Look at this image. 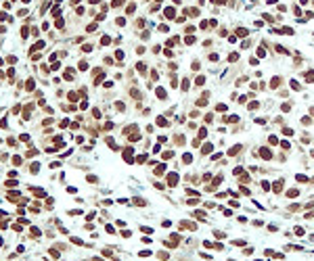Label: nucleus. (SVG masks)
<instances>
[{"label": "nucleus", "instance_id": "nucleus-10", "mask_svg": "<svg viewBox=\"0 0 314 261\" xmlns=\"http://www.w3.org/2000/svg\"><path fill=\"white\" fill-rule=\"evenodd\" d=\"M195 84H197V86H203V84H205V78H203V75H199V78L195 80Z\"/></svg>", "mask_w": 314, "mask_h": 261}, {"label": "nucleus", "instance_id": "nucleus-13", "mask_svg": "<svg viewBox=\"0 0 314 261\" xmlns=\"http://www.w3.org/2000/svg\"><path fill=\"white\" fill-rule=\"evenodd\" d=\"M27 90H34V80H27Z\"/></svg>", "mask_w": 314, "mask_h": 261}, {"label": "nucleus", "instance_id": "nucleus-7", "mask_svg": "<svg viewBox=\"0 0 314 261\" xmlns=\"http://www.w3.org/2000/svg\"><path fill=\"white\" fill-rule=\"evenodd\" d=\"M260 155H262L264 159H270V150H266V148H262V150H260Z\"/></svg>", "mask_w": 314, "mask_h": 261}, {"label": "nucleus", "instance_id": "nucleus-14", "mask_svg": "<svg viewBox=\"0 0 314 261\" xmlns=\"http://www.w3.org/2000/svg\"><path fill=\"white\" fill-rule=\"evenodd\" d=\"M283 134H285V136H291V134H293V130H289V128H285V130H283Z\"/></svg>", "mask_w": 314, "mask_h": 261}, {"label": "nucleus", "instance_id": "nucleus-4", "mask_svg": "<svg viewBox=\"0 0 314 261\" xmlns=\"http://www.w3.org/2000/svg\"><path fill=\"white\" fill-rule=\"evenodd\" d=\"M278 34H285V36H291V34H293V29H291V27H281V32H278Z\"/></svg>", "mask_w": 314, "mask_h": 261}, {"label": "nucleus", "instance_id": "nucleus-11", "mask_svg": "<svg viewBox=\"0 0 314 261\" xmlns=\"http://www.w3.org/2000/svg\"><path fill=\"white\" fill-rule=\"evenodd\" d=\"M278 190H283V180H278V182L274 184V192H278Z\"/></svg>", "mask_w": 314, "mask_h": 261}, {"label": "nucleus", "instance_id": "nucleus-1", "mask_svg": "<svg viewBox=\"0 0 314 261\" xmlns=\"http://www.w3.org/2000/svg\"><path fill=\"white\" fill-rule=\"evenodd\" d=\"M132 152H134V150H132V146H128V150L124 152V159H126V161H130V163H132Z\"/></svg>", "mask_w": 314, "mask_h": 261}, {"label": "nucleus", "instance_id": "nucleus-3", "mask_svg": "<svg viewBox=\"0 0 314 261\" xmlns=\"http://www.w3.org/2000/svg\"><path fill=\"white\" fill-rule=\"evenodd\" d=\"M157 96H159V98L163 100V98H168V92H165L163 88H157Z\"/></svg>", "mask_w": 314, "mask_h": 261}, {"label": "nucleus", "instance_id": "nucleus-5", "mask_svg": "<svg viewBox=\"0 0 314 261\" xmlns=\"http://www.w3.org/2000/svg\"><path fill=\"white\" fill-rule=\"evenodd\" d=\"M239 150H241V144H237V146H232V148L228 150V155H237Z\"/></svg>", "mask_w": 314, "mask_h": 261}, {"label": "nucleus", "instance_id": "nucleus-12", "mask_svg": "<svg viewBox=\"0 0 314 261\" xmlns=\"http://www.w3.org/2000/svg\"><path fill=\"white\" fill-rule=\"evenodd\" d=\"M205 136H207V130L201 128V130H199V138H205Z\"/></svg>", "mask_w": 314, "mask_h": 261}, {"label": "nucleus", "instance_id": "nucleus-2", "mask_svg": "<svg viewBox=\"0 0 314 261\" xmlns=\"http://www.w3.org/2000/svg\"><path fill=\"white\" fill-rule=\"evenodd\" d=\"M174 15H176V11L172 8V6H168V8H165V17H168V19H174Z\"/></svg>", "mask_w": 314, "mask_h": 261}, {"label": "nucleus", "instance_id": "nucleus-15", "mask_svg": "<svg viewBox=\"0 0 314 261\" xmlns=\"http://www.w3.org/2000/svg\"><path fill=\"white\" fill-rule=\"evenodd\" d=\"M295 180H300V182H302V184H304V182H306V180H308V178H306V176H295Z\"/></svg>", "mask_w": 314, "mask_h": 261}, {"label": "nucleus", "instance_id": "nucleus-16", "mask_svg": "<svg viewBox=\"0 0 314 261\" xmlns=\"http://www.w3.org/2000/svg\"><path fill=\"white\" fill-rule=\"evenodd\" d=\"M258 56H266V50H264V46H262V48L258 50Z\"/></svg>", "mask_w": 314, "mask_h": 261}, {"label": "nucleus", "instance_id": "nucleus-8", "mask_svg": "<svg viewBox=\"0 0 314 261\" xmlns=\"http://www.w3.org/2000/svg\"><path fill=\"white\" fill-rule=\"evenodd\" d=\"M212 150H214V146L212 144H205V146H203V155H207V152H212Z\"/></svg>", "mask_w": 314, "mask_h": 261}, {"label": "nucleus", "instance_id": "nucleus-9", "mask_svg": "<svg viewBox=\"0 0 314 261\" xmlns=\"http://www.w3.org/2000/svg\"><path fill=\"white\" fill-rule=\"evenodd\" d=\"M237 36H241V38L247 36V29H245V27H239V29H237Z\"/></svg>", "mask_w": 314, "mask_h": 261}, {"label": "nucleus", "instance_id": "nucleus-6", "mask_svg": "<svg viewBox=\"0 0 314 261\" xmlns=\"http://www.w3.org/2000/svg\"><path fill=\"white\" fill-rule=\"evenodd\" d=\"M281 82H283L281 78H272V82H270V86H272V88H278V84H281Z\"/></svg>", "mask_w": 314, "mask_h": 261}]
</instances>
